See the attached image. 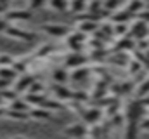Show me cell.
I'll return each instance as SVG.
<instances>
[{
    "instance_id": "6da1fadb",
    "label": "cell",
    "mask_w": 149,
    "mask_h": 139,
    "mask_svg": "<svg viewBox=\"0 0 149 139\" xmlns=\"http://www.w3.org/2000/svg\"><path fill=\"white\" fill-rule=\"evenodd\" d=\"M144 108L141 106V103L137 101V99H132V101H128L127 106H125V120L127 122H135V124H139L141 122V118L144 117Z\"/></svg>"
},
{
    "instance_id": "7a4b0ae2",
    "label": "cell",
    "mask_w": 149,
    "mask_h": 139,
    "mask_svg": "<svg viewBox=\"0 0 149 139\" xmlns=\"http://www.w3.org/2000/svg\"><path fill=\"white\" fill-rule=\"evenodd\" d=\"M64 38H66V47H68L70 52H81L83 44H85V40H87V37L83 33H80L78 30L70 32Z\"/></svg>"
},
{
    "instance_id": "3957f363",
    "label": "cell",
    "mask_w": 149,
    "mask_h": 139,
    "mask_svg": "<svg viewBox=\"0 0 149 139\" xmlns=\"http://www.w3.org/2000/svg\"><path fill=\"white\" fill-rule=\"evenodd\" d=\"M88 63V56L81 54V52H68L64 58V68L66 70H76L81 68Z\"/></svg>"
},
{
    "instance_id": "277c9868",
    "label": "cell",
    "mask_w": 149,
    "mask_h": 139,
    "mask_svg": "<svg viewBox=\"0 0 149 139\" xmlns=\"http://www.w3.org/2000/svg\"><path fill=\"white\" fill-rule=\"evenodd\" d=\"M102 117H104L102 110L97 108V106H94V108H88V110H85L81 113V122L87 127H94V125H99V122L102 120Z\"/></svg>"
},
{
    "instance_id": "5b68a950",
    "label": "cell",
    "mask_w": 149,
    "mask_h": 139,
    "mask_svg": "<svg viewBox=\"0 0 149 139\" xmlns=\"http://www.w3.org/2000/svg\"><path fill=\"white\" fill-rule=\"evenodd\" d=\"M42 30L47 35L54 37V38H64L71 30L68 28V25H61V23H47L42 26Z\"/></svg>"
},
{
    "instance_id": "8992f818",
    "label": "cell",
    "mask_w": 149,
    "mask_h": 139,
    "mask_svg": "<svg viewBox=\"0 0 149 139\" xmlns=\"http://www.w3.org/2000/svg\"><path fill=\"white\" fill-rule=\"evenodd\" d=\"M128 37H132L134 40H144L149 37V25L135 19L132 25H130V32H128Z\"/></svg>"
},
{
    "instance_id": "52a82bcc",
    "label": "cell",
    "mask_w": 149,
    "mask_h": 139,
    "mask_svg": "<svg viewBox=\"0 0 149 139\" xmlns=\"http://www.w3.org/2000/svg\"><path fill=\"white\" fill-rule=\"evenodd\" d=\"M64 136H68V138H71V139L85 138V136H88V127L83 122H74V124L68 125L64 129Z\"/></svg>"
},
{
    "instance_id": "ba28073f",
    "label": "cell",
    "mask_w": 149,
    "mask_h": 139,
    "mask_svg": "<svg viewBox=\"0 0 149 139\" xmlns=\"http://www.w3.org/2000/svg\"><path fill=\"white\" fill-rule=\"evenodd\" d=\"M33 82H35V77L30 75V73H24V75H21V77L16 80V84H14V91H16L17 94H19V92H26Z\"/></svg>"
},
{
    "instance_id": "9c48e42d",
    "label": "cell",
    "mask_w": 149,
    "mask_h": 139,
    "mask_svg": "<svg viewBox=\"0 0 149 139\" xmlns=\"http://www.w3.org/2000/svg\"><path fill=\"white\" fill-rule=\"evenodd\" d=\"M76 30L80 33H83L85 37L87 35H94L97 30H99V23L92 21V19H83V21H78L76 23Z\"/></svg>"
},
{
    "instance_id": "30bf717a",
    "label": "cell",
    "mask_w": 149,
    "mask_h": 139,
    "mask_svg": "<svg viewBox=\"0 0 149 139\" xmlns=\"http://www.w3.org/2000/svg\"><path fill=\"white\" fill-rule=\"evenodd\" d=\"M108 61L114 65V66H120V68H127V65H128V61H130V56L127 54V52H120V51H114V54H109L108 56Z\"/></svg>"
},
{
    "instance_id": "8fae6325",
    "label": "cell",
    "mask_w": 149,
    "mask_h": 139,
    "mask_svg": "<svg viewBox=\"0 0 149 139\" xmlns=\"http://www.w3.org/2000/svg\"><path fill=\"white\" fill-rule=\"evenodd\" d=\"M28 19H31V12L30 11H24V9H17V11H9L7 14H5V21L9 23V21H28Z\"/></svg>"
},
{
    "instance_id": "7c38bea8",
    "label": "cell",
    "mask_w": 149,
    "mask_h": 139,
    "mask_svg": "<svg viewBox=\"0 0 149 139\" xmlns=\"http://www.w3.org/2000/svg\"><path fill=\"white\" fill-rule=\"evenodd\" d=\"M5 33L9 37H14V38H19V40H26V42H33L35 40V35L30 33V32H24V30H19V28H12L9 26L5 30Z\"/></svg>"
},
{
    "instance_id": "4fadbf2b",
    "label": "cell",
    "mask_w": 149,
    "mask_h": 139,
    "mask_svg": "<svg viewBox=\"0 0 149 139\" xmlns=\"http://www.w3.org/2000/svg\"><path fill=\"white\" fill-rule=\"evenodd\" d=\"M54 94H56V98L54 99H57V101H71V94H73V91L71 89H68L66 85H59V84H56L54 85Z\"/></svg>"
},
{
    "instance_id": "5bb4252c",
    "label": "cell",
    "mask_w": 149,
    "mask_h": 139,
    "mask_svg": "<svg viewBox=\"0 0 149 139\" xmlns=\"http://www.w3.org/2000/svg\"><path fill=\"white\" fill-rule=\"evenodd\" d=\"M111 23L113 25H120V23H125V25H130V21L134 19V16L128 12V11H118V12H113L111 14Z\"/></svg>"
},
{
    "instance_id": "9a60e30c",
    "label": "cell",
    "mask_w": 149,
    "mask_h": 139,
    "mask_svg": "<svg viewBox=\"0 0 149 139\" xmlns=\"http://www.w3.org/2000/svg\"><path fill=\"white\" fill-rule=\"evenodd\" d=\"M52 80H54L56 84H59V85H66L68 80H70V73H68V70L64 68V66L56 68L54 71H52Z\"/></svg>"
},
{
    "instance_id": "2e32d148",
    "label": "cell",
    "mask_w": 149,
    "mask_h": 139,
    "mask_svg": "<svg viewBox=\"0 0 149 139\" xmlns=\"http://www.w3.org/2000/svg\"><path fill=\"white\" fill-rule=\"evenodd\" d=\"M146 9V2L144 0H127V7L125 11H128L132 16H137L141 11Z\"/></svg>"
},
{
    "instance_id": "e0dca14e",
    "label": "cell",
    "mask_w": 149,
    "mask_h": 139,
    "mask_svg": "<svg viewBox=\"0 0 149 139\" xmlns=\"http://www.w3.org/2000/svg\"><path fill=\"white\" fill-rule=\"evenodd\" d=\"M134 94H135V99H141V98L149 96V77H146L142 82L135 84V91H134Z\"/></svg>"
},
{
    "instance_id": "ac0fdd59",
    "label": "cell",
    "mask_w": 149,
    "mask_h": 139,
    "mask_svg": "<svg viewBox=\"0 0 149 139\" xmlns=\"http://www.w3.org/2000/svg\"><path fill=\"white\" fill-rule=\"evenodd\" d=\"M68 11L74 16H78L80 12L87 11V2L85 0H68Z\"/></svg>"
},
{
    "instance_id": "d6986e66",
    "label": "cell",
    "mask_w": 149,
    "mask_h": 139,
    "mask_svg": "<svg viewBox=\"0 0 149 139\" xmlns=\"http://www.w3.org/2000/svg\"><path fill=\"white\" fill-rule=\"evenodd\" d=\"M40 108H45L47 111H61V110H64V104L61 103V101H57V99H52V98H47L45 99V103L42 104Z\"/></svg>"
},
{
    "instance_id": "ffe728a7",
    "label": "cell",
    "mask_w": 149,
    "mask_h": 139,
    "mask_svg": "<svg viewBox=\"0 0 149 139\" xmlns=\"http://www.w3.org/2000/svg\"><path fill=\"white\" fill-rule=\"evenodd\" d=\"M28 115H30L31 118H37V120H49V118L52 117V113L47 111L45 108H33V110L28 111Z\"/></svg>"
},
{
    "instance_id": "44dd1931",
    "label": "cell",
    "mask_w": 149,
    "mask_h": 139,
    "mask_svg": "<svg viewBox=\"0 0 149 139\" xmlns=\"http://www.w3.org/2000/svg\"><path fill=\"white\" fill-rule=\"evenodd\" d=\"M127 70H128V75H130V77L134 78V77H135L137 73H141L142 70H146V68H144V66H142V65H141V63H139L137 59L130 58V61H128V65H127Z\"/></svg>"
},
{
    "instance_id": "7402d4cb",
    "label": "cell",
    "mask_w": 149,
    "mask_h": 139,
    "mask_svg": "<svg viewBox=\"0 0 149 139\" xmlns=\"http://www.w3.org/2000/svg\"><path fill=\"white\" fill-rule=\"evenodd\" d=\"M139 134V124L135 122H127V127H125V139H137Z\"/></svg>"
},
{
    "instance_id": "603a6c76",
    "label": "cell",
    "mask_w": 149,
    "mask_h": 139,
    "mask_svg": "<svg viewBox=\"0 0 149 139\" xmlns=\"http://www.w3.org/2000/svg\"><path fill=\"white\" fill-rule=\"evenodd\" d=\"M88 71H90V70L87 68V66L71 70V73H70V80H73V82H80V80H83V78L88 75Z\"/></svg>"
},
{
    "instance_id": "cb8c5ba5",
    "label": "cell",
    "mask_w": 149,
    "mask_h": 139,
    "mask_svg": "<svg viewBox=\"0 0 149 139\" xmlns=\"http://www.w3.org/2000/svg\"><path fill=\"white\" fill-rule=\"evenodd\" d=\"M130 32V25H125V23H120V25H113V35L121 38V37H128Z\"/></svg>"
},
{
    "instance_id": "d4e9b609",
    "label": "cell",
    "mask_w": 149,
    "mask_h": 139,
    "mask_svg": "<svg viewBox=\"0 0 149 139\" xmlns=\"http://www.w3.org/2000/svg\"><path fill=\"white\" fill-rule=\"evenodd\" d=\"M88 61H95V63H102L108 61V52L106 49H99V51H92L88 56Z\"/></svg>"
},
{
    "instance_id": "484cf974",
    "label": "cell",
    "mask_w": 149,
    "mask_h": 139,
    "mask_svg": "<svg viewBox=\"0 0 149 139\" xmlns=\"http://www.w3.org/2000/svg\"><path fill=\"white\" fill-rule=\"evenodd\" d=\"M47 4H49L54 11H59V12L68 11V0H47Z\"/></svg>"
},
{
    "instance_id": "4316f807",
    "label": "cell",
    "mask_w": 149,
    "mask_h": 139,
    "mask_svg": "<svg viewBox=\"0 0 149 139\" xmlns=\"http://www.w3.org/2000/svg\"><path fill=\"white\" fill-rule=\"evenodd\" d=\"M52 51H54V45H52V44H45V45H42L37 52H35V58H37V59H40V58H47V56H50Z\"/></svg>"
},
{
    "instance_id": "83f0119b",
    "label": "cell",
    "mask_w": 149,
    "mask_h": 139,
    "mask_svg": "<svg viewBox=\"0 0 149 139\" xmlns=\"http://www.w3.org/2000/svg\"><path fill=\"white\" fill-rule=\"evenodd\" d=\"M123 2H125V0H102V5H104V9H108L109 12H114V11H118V9L121 7Z\"/></svg>"
},
{
    "instance_id": "f1b7e54d",
    "label": "cell",
    "mask_w": 149,
    "mask_h": 139,
    "mask_svg": "<svg viewBox=\"0 0 149 139\" xmlns=\"http://www.w3.org/2000/svg\"><path fill=\"white\" fill-rule=\"evenodd\" d=\"M5 115L9 118H14V120H28L30 118L28 111H14V110H9V111H5Z\"/></svg>"
},
{
    "instance_id": "f546056e",
    "label": "cell",
    "mask_w": 149,
    "mask_h": 139,
    "mask_svg": "<svg viewBox=\"0 0 149 139\" xmlns=\"http://www.w3.org/2000/svg\"><path fill=\"white\" fill-rule=\"evenodd\" d=\"M14 61L16 59L10 54H0V68H12Z\"/></svg>"
},
{
    "instance_id": "4dcf8cb0",
    "label": "cell",
    "mask_w": 149,
    "mask_h": 139,
    "mask_svg": "<svg viewBox=\"0 0 149 139\" xmlns=\"http://www.w3.org/2000/svg\"><path fill=\"white\" fill-rule=\"evenodd\" d=\"M16 77H17V73H16V71H14L12 68H0V78L12 82Z\"/></svg>"
},
{
    "instance_id": "1f68e13d",
    "label": "cell",
    "mask_w": 149,
    "mask_h": 139,
    "mask_svg": "<svg viewBox=\"0 0 149 139\" xmlns=\"http://www.w3.org/2000/svg\"><path fill=\"white\" fill-rule=\"evenodd\" d=\"M10 110H14V111H30L28 110V103L26 101H19V98L10 103Z\"/></svg>"
},
{
    "instance_id": "d6a6232c",
    "label": "cell",
    "mask_w": 149,
    "mask_h": 139,
    "mask_svg": "<svg viewBox=\"0 0 149 139\" xmlns=\"http://www.w3.org/2000/svg\"><path fill=\"white\" fill-rule=\"evenodd\" d=\"M43 91H45V85L42 84V82H33L31 85H30V89H28V92L30 94H43Z\"/></svg>"
},
{
    "instance_id": "836d02e7",
    "label": "cell",
    "mask_w": 149,
    "mask_h": 139,
    "mask_svg": "<svg viewBox=\"0 0 149 139\" xmlns=\"http://www.w3.org/2000/svg\"><path fill=\"white\" fill-rule=\"evenodd\" d=\"M88 94L87 92H81V91H73L71 94V101H76V103H81V101H87Z\"/></svg>"
},
{
    "instance_id": "e575fe53",
    "label": "cell",
    "mask_w": 149,
    "mask_h": 139,
    "mask_svg": "<svg viewBox=\"0 0 149 139\" xmlns=\"http://www.w3.org/2000/svg\"><path fill=\"white\" fill-rule=\"evenodd\" d=\"M139 131L141 132H149V117H142L139 122Z\"/></svg>"
},
{
    "instance_id": "d590c367",
    "label": "cell",
    "mask_w": 149,
    "mask_h": 139,
    "mask_svg": "<svg viewBox=\"0 0 149 139\" xmlns=\"http://www.w3.org/2000/svg\"><path fill=\"white\" fill-rule=\"evenodd\" d=\"M137 19H139V21H142V23H146V25H149V9L141 11V12L137 14Z\"/></svg>"
},
{
    "instance_id": "8d00e7d4",
    "label": "cell",
    "mask_w": 149,
    "mask_h": 139,
    "mask_svg": "<svg viewBox=\"0 0 149 139\" xmlns=\"http://www.w3.org/2000/svg\"><path fill=\"white\" fill-rule=\"evenodd\" d=\"M47 5V0H30V9H42Z\"/></svg>"
},
{
    "instance_id": "74e56055",
    "label": "cell",
    "mask_w": 149,
    "mask_h": 139,
    "mask_svg": "<svg viewBox=\"0 0 149 139\" xmlns=\"http://www.w3.org/2000/svg\"><path fill=\"white\" fill-rule=\"evenodd\" d=\"M139 103H141V106L144 108V110H149V96H146V98H141V99H137Z\"/></svg>"
},
{
    "instance_id": "f35d334b",
    "label": "cell",
    "mask_w": 149,
    "mask_h": 139,
    "mask_svg": "<svg viewBox=\"0 0 149 139\" xmlns=\"http://www.w3.org/2000/svg\"><path fill=\"white\" fill-rule=\"evenodd\" d=\"M9 80H3V78H0V92L2 91H5V89H9Z\"/></svg>"
},
{
    "instance_id": "ab89813d",
    "label": "cell",
    "mask_w": 149,
    "mask_h": 139,
    "mask_svg": "<svg viewBox=\"0 0 149 139\" xmlns=\"http://www.w3.org/2000/svg\"><path fill=\"white\" fill-rule=\"evenodd\" d=\"M7 28H9V23L5 19H0V33H5Z\"/></svg>"
},
{
    "instance_id": "60d3db41",
    "label": "cell",
    "mask_w": 149,
    "mask_h": 139,
    "mask_svg": "<svg viewBox=\"0 0 149 139\" xmlns=\"http://www.w3.org/2000/svg\"><path fill=\"white\" fill-rule=\"evenodd\" d=\"M3 11H5V5H3V4H0V12H3Z\"/></svg>"
},
{
    "instance_id": "b9f144b4",
    "label": "cell",
    "mask_w": 149,
    "mask_h": 139,
    "mask_svg": "<svg viewBox=\"0 0 149 139\" xmlns=\"http://www.w3.org/2000/svg\"><path fill=\"white\" fill-rule=\"evenodd\" d=\"M9 2H10V0H0V4H3V5H5V4H9Z\"/></svg>"
},
{
    "instance_id": "7bdbcfd3",
    "label": "cell",
    "mask_w": 149,
    "mask_h": 139,
    "mask_svg": "<svg viewBox=\"0 0 149 139\" xmlns=\"http://www.w3.org/2000/svg\"><path fill=\"white\" fill-rule=\"evenodd\" d=\"M2 115H5V111H3V110L0 108V117H2Z\"/></svg>"
},
{
    "instance_id": "ee69618b",
    "label": "cell",
    "mask_w": 149,
    "mask_h": 139,
    "mask_svg": "<svg viewBox=\"0 0 149 139\" xmlns=\"http://www.w3.org/2000/svg\"><path fill=\"white\" fill-rule=\"evenodd\" d=\"M12 139H26V138H21V136H17V138H12Z\"/></svg>"
},
{
    "instance_id": "f6af8a7d",
    "label": "cell",
    "mask_w": 149,
    "mask_h": 139,
    "mask_svg": "<svg viewBox=\"0 0 149 139\" xmlns=\"http://www.w3.org/2000/svg\"><path fill=\"white\" fill-rule=\"evenodd\" d=\"M146 9H149V0L146 2Z\"/></svg>"
},
{
    "instance_id": "bcb514c9",
    "label": "cell",
    "mask_w": 149,
    "mask_h": 139,
    "mask_svg": "<svg viewBox=\"0 0 149 139\" xmlns=\"http://www.w3.org/2000/svg\"><path fill=\"white\" fill-rule=\"evenodd\" d=\"M0 103H2V96H0Z\"/></svg>"
},
{
    "instance_id": "7dc6e473",
    "label": "cell",
    "mask_w": 149,
    "mask_h": 139,
    "mask_svg": "<svg viewBox=\"0 0 149 139\" xmlns=\"http://www.w3.org/2000/svg\"><path fill=\"white\" fill-rule=\"evenodd\" d=\"M148 44H149V37H148Z\"/></svg>"
},
{
    "instance_id": "c3c4849f",
    "label": "cell",
    "mask_w": 149,
    "mask_h": 139,
    "mask_svg": "<svg viewBox=\"0 0 149 139\" xmlns=\"http://www.w3.org/2000/svg\"><path fill=\"white\" fill-rule=\"evenodd\" d=\"M85 2H90V0H85Z\"/></svg>"
},
{
    "instance_id": "681fc988",
    "label": "cell",
    "mask_w": 149,
    "mask_h": 139,
    "mask_svg": "<svg viewBox=\"0 0 149 139\" xmlns=\"http://www.w3.org/2000/svg\"><path fill=\"white\" fill-rule=\"evenodd\" d=\"M148 71H149V70H148Z\"/></svg>"
}]
</instances>
